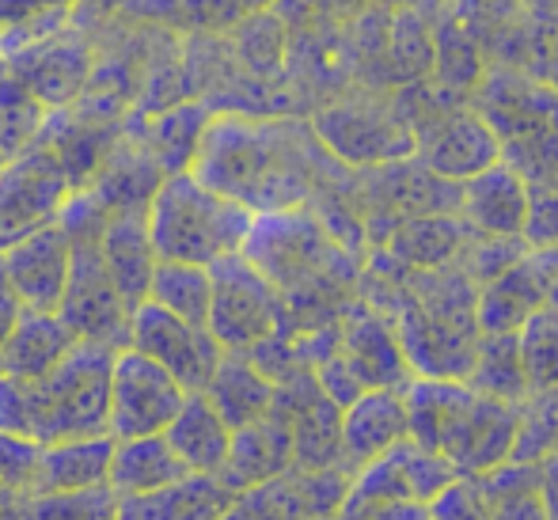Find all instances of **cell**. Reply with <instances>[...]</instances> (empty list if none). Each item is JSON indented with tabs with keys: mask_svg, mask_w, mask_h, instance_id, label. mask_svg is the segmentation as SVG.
Wrapping results in <instances>:
<instances>
[{
	"mask_svg": "<svg viewBox=\"0 0 558 520\" xmlns=\"http://www.w3.org/2000/svg\"><path fill=\"white\" fill-rule=\"evenodd\" d=\"M293 463V430H289L286 414L274 411L255 418V422L232 430V445H228V460L217 471V479L232 494L258 486L266 479L281 475V471Z\"/></svg>",
	"mask_w": 558,
	"mask_h": 520,
	"instance_id": "obj_15",
	"label": "cell"
},
{
	"mask_svg": "<svg viewBox=\"0 0 558 520\" xmlns=\"http://www.w3.org/2000/svg\"><path fill=\"white\" fill-rule=\"evenodd\" d=\"M468 384L483 396L494 399H521L529 391L524 384V368H521V350H517V330L506 335H486L483 342H475V361H471Z\"/></svg>",
	"mask_w": 558,
	"mask_h": 520,
	"instance_id": "obj_30",
	"label": "cell"
},
{
	"mask_svg": "<svg viewBox=\"0 0 558 520\" xmlns=\"http://www.w3.org/2000/svg\"><path fill=\"white\" fill-rule=\"evenodd\" d=\"M27 520H118V494L107 483L27 498Z\"/></svg>",
	"mask_w": 558,
	"mask_h": 520,
	"instance_id": "obj_34",
	"label": "cell"
},
{
	"mask_svg": "<svg viewBox=\"0 0 558 520\" xmlns=\"http://www.w3.org/2000/svg\"><path fill=\"white\" fill-rule=\"evenodd\" d=\"M498 160L521 176L524 186L558 183V130H536L498 141Z\"/></svg>",
	"mask_w": 558,
	"mask_h": 520,
	"instance_id": "obj_33",
	"label": "cell"
},
{
	"mask_svg": "<svg viewBox=\"0 0 558 520\" xmlns=\"http://www.w3.org/2000/svg\"><path fill=\"white\" fill-rule=\"evenodd\" d=\"M186 475H191V471H186L183 460L171 452V445L163 440V433H153V437L114 440L107 486H111L118 498H125V494L160 491V486H171Z\"/></svg>",
	"mask_w": 558,
	"mask_h": 520,
	"instance_id": "obj_24",
	"label": "cell"
},
{
	"mask_svg": "<svg viewBox=\"0 0 558 520\" xmlns=\"http://www.w3.org/2000/svg\"><path fill=\"white\" fill-rule=\"evenodd\" d=\"M114 353L111 346L76 342L43 376L0 373V430L35 445L107 433Z\"/></svg>",
	"mask_w": 558,
	"mask_h": 520,
	"instance_id": "obj_2",
	"label": "cell"
},
{
	"mask_svg": "<svg viewBox=\"0 0 558 520\" xmlns=\"http://www.w3.org/2000/svg\"><path fill=\"white\" fill-rule=\"evenodd\" d=\"M4 69L20 76L46 107H65L92 81V53L76 35H43L8 53Z\"/></svg>",
	"mask_w": 558,
	"mask_h": 520,
	"instance_id": "obj_13",
	"label": "cell"
},
{
	"mask_svg": "<svg viewBox=\"0 0 558 520\" xmlns=\"http://www.w3.org/2000/svg\"><path fill=\"white\" fill-rule=\"evenodd\" d=\"M0 263H4V278L20 309L58 312L69 281V263H73V240L61 228V220H53L31 232L27 240L0 251Z\"/></svg>",
	"mask_w": 558,
	"mask_h": 520,
	"instance_id": "obj_12",
	"label": "cell"
},
{
	"mask_svg": "<svg viewBox=\"0 0 558 520\" xmlns=\"http://www.w3.org/2000/svg\"><path fill=\"white\" fill-rule=\"evenodd\" d=\"M46 118H50V107H46L20 76L0 65V153H4L8 160L27 153L38 141V133H43Z\"/></svg>",
	"mask_w": 558,
	"mask_h": 520,
	"instance_id": "obj_31",
	"label": "cell"
},
{
	"mask_svg": "<svg viewBox=\"0 0 558 520\" xmlns=\"http://www.w3.org/2000/svg\"><path fill=\"white\" fill-rule=\"evenodd\" d=\"M81 338L65 327L58 312H27L15 315L4 346H0V373L8 376H43L65 358Z\"/></svg>",
	"mask_w": 558,
	"mask_h": 520,
	"instance_id": "obj_22",
	"label": "cell"
},
{
	"mask_svg": "<svg viewBox=\"0 0 558 520\" xmlns=\"http://www.w3.org/2000/svg\"><path fill=\"white\" fill-rule=\"evenodd\" d=\"M388 73H391V88L429 81V73H434V23L418 12V4L391 12Z\"/></svg>",
	"mask_w": 558,
	"mask_h": 520,
	"instance_id": "obj_28",
	"label": "cell"
},
{
	"mask_svg": "<svg viewBox=\"0 0 558 520\" xmlns=\"http://www.w3.org/2000/svg\"><path fill=\"white\" fill-rule=\"evenodd\" d=\"M240 255L278 289L286 309L296 297H312L324 286H335L345 263L327 228L304 206L255 213V225H251Z\"/></svg>",
	"mask_w": 558,
	"mask_h": 520,
	"instance_id": "obj_5",
	"label": "cell"
},
{
	"mask_svg": "<svg viewBox=\"0 0 558 520\" xmlns=\"http://www.w3.org/2000/svg\"><path fill=\"white\" fill-rule=\"evenodd\" d=\"M209 118H214V110L206 104H179V107L163 110V114H156L148 137L137 141V145L145 148V156L163 176H171V171H191Z\"/></svg>",
	"mask_w": 558,
	"mask_h": 520,
	"instance_id": "obj_26",
	"label": "cell"
},
{
	"mask_svg": "<svg viewBox=\"0 0 558 520\" xmlns=\"http://www.w3.org/2000/svg\"><path fill=\"white\" fill-rule=\"evenodd\" d=\"M468 107L494 130L498 141L536 130H558V88L529 69L486 61L483 76L468 96Z\"/></svg>",
	"mask_w": 558,
	"mask_h": 520,
	"instance_id": "obj_10",
	"label": "cell"
},
{
	"mask_svg": "<svg viewBox=\"0 0 558 520\" xmlns=\"http://www.w3.org/2000/svg\"><path fill=\"white\" fill-rule=\"evenodd\" d=\"M214 297H209V335L235 353H251L266 338L286 335V301L243 255L217 258L209 266Z\"/></svg>",
	"mask_w": 558,
	"mask_h": 520,
	"instance_id": "obj_7",
	"label": "cell"
},
{
	"mask_svg": "<svg viewBox=\"0 0 558 520\" xmlns=\"http://www.w3.org/2000/svg\"><path fill=\"white\" fill-rule=\"evenodd\" d=\"M145 225L160 263L214 266L217 258L240 255L255 213L217 194L194 171H171L148 198Z\"/></svg>",
	"mask_w": 558,
	"mask_h": 520,
	"instance_id": "obj_4",
	"label": "cell"
},
{
	"mask_svg": "<svg viewBox=\"0 0 558 520\" xmlns=\"http://www.w3.org/2000/svg\"><path fill=\"white\" fill-rule=\"evenodd\" d=\"M437 520H486L483 506L475 501V494L468 486H452V491L437 494Z\"/></svg>",
	"mask_w": 558,
	"mask_h": 520,
	"instance_id": "obj_36",
	"label": "cell"
},
{
	"mask_svg": "<svg viewBox=\"0 0 558 520\" xmlns=\"http://www.w3.org/2000/svg\"><path fill=\"white\" fill-rule=\"evenodd\" d=\"M243 4V12H258V8H274L278 0H240Z\"/></svg>",
	"mask_w": 558,
	"mask_h": 520,
	"instance_id": "obj_41",
	"label": "cell"
},
{
	"mask_svg": "<svg viewBox=\"0 0 558 520\" xmlns=\"http://www.w3.org/2000/svg\"><path fill=\"white\" fill-rule=\"evenodd\" d=\"M368 4L384 8V12H399V8H411V4H418V0H368Z\"/></svg>",
	"mask_w": 558,
	"mask_h": 520,
	"instance_id": "obj_40",
	"label": "cell"
},
{
	"mask_svg": "<svg viewBox=\"0 0 558 520\" xmlns=\"http://www.w3.org/2000/svg\"><path fill=\"white\" fill-rule=\"evenodd\" d=\"M73 194L76 183L46 145H31L27 153L12 156L0 168V251L53 225Z\"/></svg>",
	"mask_w": 558,
	"mask_h": 520,
	"instance_id": "obj_8",
	"label": "cell"
},
{
	"mask_svg": "<svg viewBox=\"0 0 558 520\" xmlns=\"http://www.w3.org/2000/svg\"><path fill=\"white\" fill-rule=\"evenodd\" d=\"M191 391L160 368L153 358L137 353L133 346L114 353L111 365V403H107V433L114 440L125 437H153L171 425L179 407Z\"/></svg>",
	"mask_w": 558,
	"mask_h": 520,
	"instance_id": "obj_9",
	"label": "cell"
},
{
	"mask_svg": "<svg viewBox=\"0 0 558 520\" xmlns=\"http://www.w3.org/2000/svg\"><path fill=\"white\" fill-rule=\"evenodd\" d=\"M407 437V403L391 388H368L342 407L338 430V463L345 471H361Z\"/></svg>",
	"mask_w": 558,
	"mask_h": 520,
	"instance_id": "obj_14",
	"label": "cell"
},
{
	"mask_svg": "<svg viewBox=\"0 0 558 520\" xmlns=\"http://www.w3.org/2000/svg\"><path fill=\"white\" fill-rule=\"evenodd\" d=\"M407 433L456 468H494L517 440V414L506 399L463 380H414L407 388Z\"/></svg>",
	"mask_w": 558,
	"mask_h": 520,
	"instance_id": "obj_3",
	"label": "cell"
},
{
	"mask_svg": "<svg viewBox=\"0 0 558 520\" xmlns=\"http://www.w3.org/2000/svg\"><path fill=\"white\" fill-rule=\"evenodd\" d=\"M312 133L345 168H376L414 153V133L391 88H357L312 114Z\"/></svg>",
	"mask_w": 558,
	"mask_h": 520,
	"instance_id": "obj_6",
	"label": "cell"
},
{
	"mask_svg": "<svg viewBox=\"0 0 558 520\" xmlns=\"http://www.w3.org/2000/svg\"><path fill=\"white\" fill-rule=\"evenodd\" d=\"M228 35H232V53L255 81H281L289 58V23L274 8L247 12L235 27H228Z\"/></svg>",
	"mask_w": 558,
	"mask_h": 520,
	"instance_id": "obj_25",
	"label": "cell"
},
{
	"mask_svg": "<svg viewBox=\"0 0 558 520\" xmlns=\"http://www.w3.org/2000/svg\"><path fill=\"white\" fill-rule=\"evenodd\" d=\"M338 353L350 365V373L357 376L361 388H399V380H407V358L399 338L384 327L380 315L353 312L342 327V342Z\"/></svg>",
	"mask_w": 558,
	"mask_h": 520,
	"instance_id": "obj_20",
	"label": "cell"
},
{
	"mask_svg": "<svg viewBox=\"0 0 558 520\" xmlns=\"http://www.w3.org/2000/svg\"><path fill=\"white\" fill-rule=\"evenodd\" d=\"M544 81L551 84V88H558V38H555L551 50H547V61H544Z\"/></svg>",
	"mask_w": 558,
	"mask_h": 520,
	"instance_id": "obj_39",
	"label": "cell"
},
{
	"mask_svg": "<svg viewBox=\"0 0 558 520\" xmlns=\"http://www.w3.org/2000/svg\"><path fill=\"white\" fill-rule=\"evenodd\" d=\"M517 350H521L524 384L532 391H555L558 388V304L547 301L524 319L517 330Z\"/></svg>",
	"mask_w": 558,
	"mask_h": 520,
	"instance_id": "obj_32",
	"label": "cell"
},
{
	"mask_svg": "<svg viewBox=\"0 0 558 520\" xmlns=\"http://www.w3.org/2000/svg\"><path fill=\"white\" fill-rule=\"evenodd\" d=\"M163 440L171 452L183 460L191 475H217L228 460V445H232V430L217 407L206 399V391H191L171 425L163 430Z\"/></svg>",
	"mask_w": 558,
	"mask_h": 520,
	"instance_id": "obj_21",
	"label": "cell"
},
{
	"mask_svg": "<svg viewBox=\"0 0 558 520\" xmlns=\"http://www.w3.org/2000/svg\"><path fill=\"white\" fill-rule=\"evenodd\" d=\"M130 346L153 358L160 368H168L183 384V391H206L209 376L225 353V346L209 335V327L179 319L153 301H141L130 312Z\"/></svg>",
	"mask_w": 558,
	"mask_h": 520,
	"instance_id": "obj_11",
	"label": "cell"
},
{
	"mask_svg": "<svg viewBox=\"0 0 558 520\" xmlns=\"http://www.w3.org/2000/svg\"><path fill=\"white\" fill-rule=\"evenodd\" d=\"M35 463H38L35 440H23V437H15V433L0 430V486L20 491L31 498V486H35Z\"/></svg>",
	"mask_w": 558,
	"mask_h": 520,
	"instance_id": "obj_35",
	"label": "cell"
},
{
	"mask_svg": "<svg viewBox=\"0 0 558 520\" xmlns=\"http://www.w3.org/2000/svg\"><path fill=\"white\" fill-rule=\"evenodd\" d=\"M99 255L111 274L114 289L130 309H137L148 297V281L156 270V251L148 240L145 209H118L107 213L99 225Z\"/></svg>",
	"mask_w": 558,
	"mask_h": 520,
	"instance_id": "obj_16",
	"label": "cell"
},
{
	"mask_svg": "<svg viewBox=\"0 0 558 520\" xmlns=\"http://www.w3.org/2000/svg\"><path fill=\"white\" fill-rule=\"evenodd\" d=\"M209 297H214V278H209V266L160 263V258H156V270H153V281H148L145 301L160 304L163 312L179 315V319L202 323V327H206Z\"/></svg>",
	"mask_w": 558,
	"mask_h": 520,
	"instance_id": "obj_29",
	"label": "cell"
},
{
	"mask_svg": "<svg viewBox=\"0 0 558 520\" xmlns=\"http://www.w3.org/2000/svg\"><path fill=\"white\" fill-rule=\"evenodd\" d=\"M338 160L319 145L312 122L217 110L191 171L251 213H278L304 206L324 186V168Z\"/></svg>",
	"mask_w": 558,
	"mask_h": 520,
	"instance_id": "obj_1",
	"label": "cell"
},
{
	"mask_svg": "<svg viewBox=\"0 0 558 520\" xmlns=\"http://www.w3.org/2000/svg\"><path fill=\"white\" fill-rule=\"evenodd\" d=\"M20 312L23 309H20V301H15L12 286H8V278H4V263H0V346H4L8 330H12V323Z\"/></svg>",
	"mask_w": 558,
	"mask_h": 520,
	"instance_id": "obj_37",
	"label": "cell"
},
{
	"mask_svg": "<svg viewBox=\"0 0 558 520\" xmlns=\"http://www.w3.org/2000/svg\"><path fill=\"white\" fill-rule=\"evenodd\" d=\"M460 213L475 235H521L529 217V186L498 160L460 183Z\"/></svg>",
	"mask_w": 558,
	"mask_h": 520,
	"instance_id": "obj_17",
	"label": "cell"
},
{
	"mask_svg": "<svg viewBox=\"0 0 558 520\" xmlns=\"http://www.w3.org/2000/svg\"><path fill=\"white\" fill-rule=\"evenodd\" d=\"M555 258H558V251H555Z\"/></svg>",
	"mask_w": 558,
	"mask_h": 520,
	"instance_id": "obj_42",
	"label": "cell"
},
{
	"mask_svg": "<svg viewBox=\"0 0 558 520\" xmlns=\"http://www.w3.org/2000/svg\"><path fill=\"white\" fill-rule=\"evenodd\" d=\"M0 520H27V494L0 486Z\"/></svg>",
	"mask_w": 558,
	"mask_h": 520,
	"instance_id": "obj_38",
	"label": "cell"
},
{
	"mask_svg": "<svg viewBox=\"0 0 558 520\" xmlns=\"http://www.w3.org/2000/svg\"><path fill=\"white\" fill-rule=\"evenodd\" d=\"M232 491L217 475H186L148 494L118 498V520H221Z\"/></svg>",
	"mask_w": 558,
	"mask_h": 520,
	"instance_id": "obj_19",
	"label": "cell"
},
{
	"mask_svg": "<svg viewBox=\"0 0 558 520\" xmlns=\"http://www.w3.org/2000/svg\"><path fill=\"white\" fill-rule=\"evenodd\" d=\"M111 452H114L111 433H96V437H65V440H50V445H38L31 498H35V494L84 491V486L107 483Z\"/></svg>",
	"mask_w": 558,
	"mask_h": 520,
	"instance_id": "obj_18",
	"label": "cell"
},
{
	"mask_svg": "<svg viewBox=\"0 0 558 520\" xmlns=\"http://www.w3.org/2000/svg\"><path fill=\"white\" fill-rule=\"evenodd\" d=\"M206 399L217 407V414L228 422V430H240V425L270 414L274 380L247 358V353L225 350L214 376H209V384H206Z\"/></svg>",
	"mask_w": 558,
	"mask_h": 520,
	"instance_id": "obj_23",
	"label": "cell"
},
{
	"mask_svg": "<svg viewBox=\"0 0 558 520\" xmlns=\"http://www.w3.org/2000/svg\"><path fill=\"white\" fill-rule=\"evenodd\" d=\"M468 225L456 220L452 213H429V217H411L391 235V255L418 270L452 263L468 243Z\"/></svg>",
	"mask_w": 558,
	"mask_h": 520,
	"instance_id": "obj_27",
	"label": "cell"
}]
</instances>
